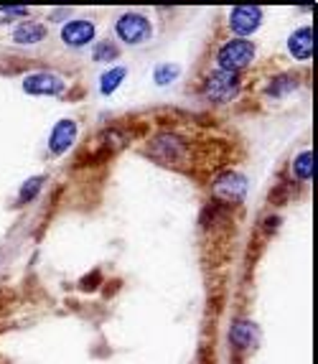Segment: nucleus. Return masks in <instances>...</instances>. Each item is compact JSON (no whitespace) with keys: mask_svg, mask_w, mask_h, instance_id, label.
<instances>
[{"mask_svg":"<svg viewBox=\"0 0 318 364\" xmlns=\"http://www.w3.org/2000/svg\"><path fill=\"white\" fill-rule=\"evenodd\" d=\"M148 156L176 171H189L191 166V140L181 135H158L148 146Z\"/></svg>","mask_w":318,"mask_h":364,"instance_id":"f257e3e1","label":"nucleus"},{"mask_svg":"<svg viewBox=\"0 0 318 364\" xmlns=\"http://www.w3.org/2000/svg\"><path fill=\"white\" fill-rule=\"evenodd\" d=\"M252 56H255V46H252V41L234 38V41H229V43L221 46L216 61H219L221 72L234 74V72H239V69H245L252 61Z\"/></svg>","mask_w":318,"mask_h":364,"instance_id":"f03ea898","label":"nucleus"},{"mask_svg":"<svg viewBox=\"0 0 318 364\" xmlns=\"http://www.w3.org/2000/svg\"><path fill=\"white\" fill-rule=\"evenodd\" d=\"M115 31L117 36L123 38L125 43H130V46L143 43L153 36V26H150V21L143 13H125V16H120L115 23Z\"/></svg>","mask_w":318,"mask_h":364,"instance_id":"7ed1b4c3","label":"nucleus"},{"mask_svg":"<svg viewBox=\"0 0 318 364\" xmlns=\"http://www.w3.org/2000/svg\"><path fill=\"white\" fill-rule=\"evenodd\" d=\"M239 92V79L237 74L229 72H214L207 79V97L214 100V102H226V100H234Z\"/></svg>","mask_w":318,"mask_h":364,"instance_id":"20e7f679","label":"nucleus"},{"mask_svg":"<svg viewBox=\"0 0 318 364\" xmlns=\"http://www.w3.org/2000/svg\"><path fill=\"white\" fill-rule=\"evenodd\" d=\"M23 90L28 95H62L64 79L54 72H36L23 79Z\"/></svg>","mask_w":318,"mask_h":364,"instance_id":"39448f33","label":"nucleus"},{"mask_svg":"<svg viewBox=\"0 0 318 364\" xmlns=\"http://www.w3.org/2000/svg\"><path fill=\"white\" fill-rule=\"evenodd\" d=\"M212 191L221 201H242L247 194V181L239 173H224V176H219L212 183Z\"/></svg>","mask_w":318,"mask_h":364,"instance_id":"423d86ee","label":"nucleus"},{"mask_svg":"<svg viewBox=\"0 0 318 364\" xmlns=\"http://www.w3.org/2000/svg\"><path fill=\"white\" fill-rule=\"evenodd\" d=\"M260 21H263V11L260 8L239 6L232 8V13H229V26H232L234 33H242V36L252 33L260 26Z\"/></svg>","mask_w":318,"mask_h":364,"instance_id":"0eeeda50","label":"nucleus"},{"mask_svg":"<svg viewBox=\"0 0 318 364\" xmlns=\"http://www.w3.org/2000/svg\"><path fill=\"white\" fill-rule=\"evenodd\" d=\"M77 138V122L74 120H59L51 130V138H49V148L54 156H62V153L69 151V146L74 143Z\"/></svg>","mask_w":318,"mask_h":364,"instance_id":"6e6552de","label":"nucleus"},{"mask_svg":"<svg viewBox=\"0 0 318 364\" xmlns=\"http://www.w3.org/2000/svg\"><path fill=\"white\" fill-rule=\"evenodd\" d=\"M287 49H290V54H293L295 59H300V61L311 59L313 49H316V33H313L311 26L295 31L293 36L287 38Z\"/></svg>","mask_w":318,"mask_h":364,"instance_id":"1a4fd4ad","label":"nucleus"},{"mask_svg":"<svg viewBox=\"0 0 318 364\" xmlns=\"http://www.w3.org/2000/svg\"><path fill=\"white\" fill-rule=\"evenodd\" d=\"M94 38V26L89 21H72L62 28V41L69 46H84Z\"/></svg>","mask_w":318,"mask_h":364,"instance_id":"9d476101","label":"nucleus"},{"mask_svg":"<svg viewBox=\"0 0 318 364\" xmlns=\"http://www.w3.org/2000/svg\"><path fill=\"white\" fill-rule=\"evenodd\" d=\"M46 36V28L36 21H28V23H21L18 28L13 31V41L16 43H38Z\"/></svg>","mask_w":318,"mask_h":364,"instance_id":"9b49d317","label":"nucleus"},{"mask_svg":"<svg viewBox=\"0 0 318 364\" xmlns=\"http://www.w3.org/2000/svg\"><path fill=\"white\" fill-rule=\"evenodd\" d=\"M293 173H295V178H300V181H311V178L316 176V153L313 151L300 153L293 164Z\"/></svg>","mask_w":318,"mask_h":364,"instance_id":"f8f14e48","label":"nucleus"},{"mask_svg":"<svg viewBox=\"0 0 318 364\" xmlns=\"http://www.w3.org/2000/svg\"><path fill=\"white\" fill-rule=\"evenodd\" d=\"M229 339L237 346H252L257 341V328L250 321H237L229 331Z\"/></svg>","mask_w":318,"mask_h":364,"instance_id":"ddd939ff","label":"nucleus"},{"mask_svg":"<svg viewBox=\"0 0 318 364\" xmlns=\"http://www.w3.org/2000/svg\"><path fill=\"white\" fill-rule=\"evenodd\" d=\"M123 79H125V69L123 67L104 72L102 74V82H99V90H102V95H112V92H115L117 87L123 85Z\"/></svg>","mask_w":318,"mask_h":364,"instance_id":"4468645a","label":"nucleus"},{"mask_svg":"<svg viewBox=\"0 0 318 364\" xmlns=\"http://www.w3.org/2000/svg\"><path fill=\"white\" fill-rule=\"evenodd\" d=\"M295 85H298L295 74H283V77H278L275 82L270 85V95H273V97H283V95H287Z\"/></svg>","mask_w":318,"mask_h":364,"instance_id":"2eb2a0df","label":"nucleus"},{"mask_svg":"<svg viewBox=\"0 0 318 364\" xmlns=\"http://www.w3.org/2000/svg\"><path fill=\"white\" fill-rule=\"evenodd\" d=\"M43 186V176H33L31 181H26L23 186H21V194H18V199L21 201H31L33 196L38 194V188Z\"/></svg>","mask_w":318,"mask_h":364,"instance_id":"dca6fc26","label":"nucleus"},{"mask_svg":"<svg viewBox=\"0 0 318 364\" xmlns=\"http://www.w3.org/2000/svg\"><path fill=\"white\" fill-rule=\"evenodd\" d=\"M176 77H178L176 64H160V67L155 69V85H168V82H173Z\"/></svg>","mask_w":318,"mask_h":364,"instance_id":"f3484780","label":"nucleus"},{"mask_svg":"<svg viewBox=\"0 0 318 364\" xmlns=\"http://www.w3.org/2000/svg\"><path fill=\"white\" fill-rule=\"evenodd\" d=\"M115 56H117V46H115V43H110V41H102L97 49H94V59H97V61L115 59Z\"/></svg>","mask_w":318,"mask_h":364,"instance_id":"a211bd4d","label":"nucleus"},{"mask_svg":"<svg viewBox=\"0 0 318 364\" xmlns=\"http://www.w3.org/2000/svg\"><path fill=\"white\" fill-rule=\"evenodd\" d=\"M3 13H6L8 18H13V16H26V8H3Z\"/></svg>","mask_w":318,"mask_h":364,"instance_id":"6ab92c4d","label":"nucleus"}]
</instances>
